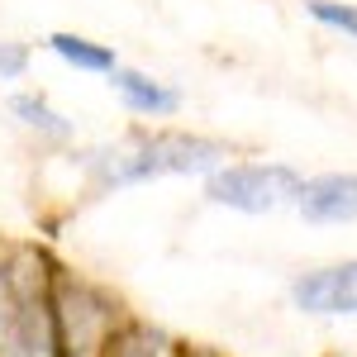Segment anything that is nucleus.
Segmentation results:
<instances>
[{"instance_id":"obj_5","label":"nucleus","mask_w":357,"mask_h":357,"mask_svg":"<svg viewBox=\"0 0 357 357\" xmlns=\"http://www.w3.org/2000/svg\"><path fill=\"white\" fill-rule=\"evenodd\" d=\"M291 210L305 224H357V172H319V176H305Z\"/></svg>"},{"instance_id":"obj_2","label":"nucleus","mask_w":357,"mask_h":357,"mask_svg":"<svg viewBox=\"0 0 357 357\" xmlns=\"http://www.w3.org/2000/svg\"><path fill=\"white\" fill-rule=\"evenodd\" d=\"M0 357H62L53 276L33 257L0 272Z\"/></svg>"},{"instance_id":"obj_8","label":"nucleus","mask_w":357,"mask_h":357,"mask_svg":"<svg viewBox=\"0 0 357 357\" xmlns=\"http://www.w3.org/2000/svg\"><path fill=\"white\" fill-rule=\"evenodd\" d=\"M10 114L24 124L29 134H38V138H57V143L72 138V119L57 110L43 91H15V96H10Z\"/></svg>"},{"instance_id":"obj_4","label":"nucleus","mask_w":357,"mask_h":357,"mask_svg":"<svg viewBox=\"0 0 357 357\" xmlns=\"http://www.w3.org/2000/svg\"><path fill=\"white\" fill-rule=\"evenodd\" d=\"M291 305L301 314H319V319L357 314V257L301 272L291 281Z\"/></svg>"},{"instance_id":"obj_12","label":"nucleus","mask_w":357,"mask_h":357,"mask_svg":"<svg viewBox=\"0 0 357 357\" xmlns=\"http://www.w3.org/2000/svg\"><path fill=\"white\" fill-rule=\"evenodd\" d=\"M181 357H215V353H200V348H191V353H181Z\"/></svg>"},{"instance_id":"obj_11","label":"nucleus","mask_w":357,"mask_h":357,"mask_svg":"<svg viewBox=\"0 0 357 357\" xmlns=\"http://www.w3.org/2000/svg\"><path fill=\"white\" fill-rule=\"evenodd\" d=\"M29 62H33L29 43H0V82H20L29 72Z\"/></svg>"},{"instance_id":"obj_3","label":"nucleus","mask_w":357,"mask_h":357,"mask_svg":"<svg viewBox=\"0 0 357 357\" xmlns=\"http://www.w3.org/2000/svg\"><path fill=\"white\" fill-rule=\"evenodd\" d=\"M301 181L305 176L291 162H224L220 172L205 176V200L257 220V215H276L296 205Z\"/></svg>"},{"instance_id":"obj_9","label":"nucleus","mask_w":357,"mask_h":357,"mask_svg":"<svg viewBox=\"0 0 357 357\" xmlns=\"http://www.w3.org/2000/svg\"><path fill=\"white\" fill-rule=\"evenodd\" d=\"M100 357H181V353H176L172 338H167L162 329H153V324H119Z\"/></svg>"},{"instance_id":"obj_10","label":"nucleus","mask_w":357,"mask_h":357,"mask_svg":"<svg viewBox=\"0 0 357 357\" xmlns=\"http://www.w3.org/2000/svg\"><path fill=\"white\" fill-rule=\"evenodd\" d=\"M305 15H310L314 24L333 29V33L357 38V5L353 0H305Z\"/></svg>"},{"instance_id":"obj_6","label":"nucleus","mask_w":357,"mask_h":357,"mask_svg":"<svg viewBox=\"0 0 357 357\" xmlns=\"http://www.w3.org/2000/svg\"><path fill=\"white\" fill-rule=\"evenodd\" d=\"M105 82H110L114 100H119L129 114H138V119H172V114L181 110V100H186L172 82L143 72V67H124V62L114 67Z\"/></svg>"},{"instance_id":"obj_7","label":"nucleus","mask_w":357,"mask_h":357,"mask_svg":"<svg viewBox=\"0 0 357 357\" xmlns=\"http://www.w3.org/2000/svg\"><path fill=\"white\" fill-rule=\"evenodd\" d=\"M43 43H48V53H53L57 62L77 67L86 77H110L114 67H119V53H114L110 43H96V38H86V33H72V29H53Z\"/></svg>"},{"instance_id":"obj_1","label":"nucleus","mask_w":357,"mask_h":357,"mask_svg":"<svg viewBox=\"0 0 357 357\" xmlns=\"http://www.w3.org/2000/svg\"><path fill=\"white\" fill-rule=\"evenodd\" d=\"M91 181L100 191H124V186H148L162 176H210L229 162V143L210 134H191V129H158V134H134L91 148L82 158Z\"/></svg>"}]
</instances>
